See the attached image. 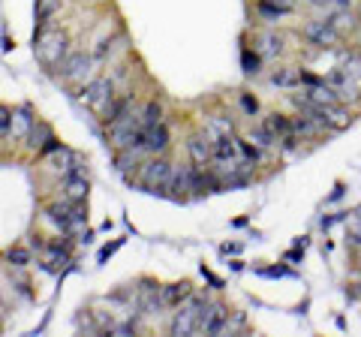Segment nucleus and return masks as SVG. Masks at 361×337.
Returning <instances> with one entry per match:
<instances>
[{
	"label": "nucleus",
	"mask_w": 361,
	"mask_h": 337,
	"mask_svg": "<svg viewBox=\"0 0 361 337\" xmlns=\"http://www.w3.org/2000/svg\"><path fill=\"white\" fill-rule=\"evenodd\" d=\"M304 39L319 49H334L337 42H341V27L331 25L329 18H316V21L304 25Z\"/></svg>",
	"instance_id": "39448f33"
},
{
	"label": "nucleus",
	"mask_w": 361,
	"mask_h": 337,
	"mask_svg": "<svg viewBox=\"0 0 361 337\" xmlns=\"http://www.w3.org/2000/svg\"><path fill=\"white\" fill-rule=\"evenodd\" d=\"M78 99H82L90 111L103 115L109 109V103L115 99V85H111V78H90L82 91H78Z\"/></svg>",
	"instance_id": "20e7f679"
},
{
	"label": "nucleus",
	"mask_w": 361,
	"mask_h": 337,
	"mask_svg": "<svg viewBox=\"0 0 361 337\" xmlns=\"http://www.w3.org/2000/svg\"><path fill=\"white\" fill-rule=\"evenodd\" d=\"M58 148H61V142H58V139H54V136H51L49 142H45V145H42V148H39V151H42V154H51V151H58Z\"/></svg>",
	"instance_id": "72a5a7b5"
},
{
	"label": "nucleus",
	"mask_w": 361,
	"mask_h": 337,
	"mask_svg": "<svg viewBox=\"0 0 361 337\" xmlns=\"http://www.w3.org/2000/svg\"><path fill=\"white\" fill-rule=\"evenodd\" d=\"M9 133H13V111L6 106H0V139L9 136Z\"/></svg>",
	"instance_id": "c756f323"
},
{
	"label": "nucleus",
	"mask_w": 361,
	"mask_h": 337,
	"mask_svg": "<svg viewBox=\"0 0 361 337\" xmlns=\"http://www.w3.org/2000/svg\"><path fill=\"white\" fill-rule=\"evenodd\" d=\"M33 123H37V118H33L30 106H21L18 111H13V133H16V136H27Z\"/></svg>",
	"instance_id": "aec40b11"
},
{
	"label": "nucleus",
	"mask_w": 361,
	"mask_h": 337,
	"mask_svg": "<svg viewBox=\"0 0 361 337\" xmlns=\"http://www.w3.org/2000/svg\"><path fill=\"white\" fill-rule=\"evenodd\" d=\"M139 121H142V127H145V130H148V127H157V123H163V106L157 103V99L145 103V109L139 111Z\"/></svg>",
	"instance_id": "b1692460"
},
{
	"label": "nucleus",
	"mask_w": 361,
	"mask_h": 337,
	"mask_svg": "<svg viewBox=\"0 0 361 337\" xmlns=\"http://www.w3.org/2000/svg\"><path fill=\"white\" fill-rule=\"evenodd\" d=\"M205 310H208V298L190 295L187 305L175 313V319H172V334H178V337L199 334V319L205 317Z\"/></svg>",
	"instance_id": "f03ea898"
},
{
	"label": "nucleus",
	"mask_w": 361,
	"mask_h": 337,
	"mask_svg": "<svg viewBox=\"0 0 361 337\" xmlns=\"http://www.w3.org/2000/svg\"><path fill=\"white\" fill-rule=\"evenodd\" d=\"M247 139H250V142L256 145V148H271V145H277V139L271 136V133L262 127V123H259V127H253V130H250V136H247Z\"/></svg>",
	"instance_id": "393cba45"
},
{
	"label": "nucleus",
	"mask_w": 361,
	"mask_h": 337,
	"mask_svg": "<svg viewBox=\"0 0 361 337\" xmlns=\"http://www.w3.org/2000/svg\"><path fill=\"white\" fill-rule=\"evenodd\" d=\"M187 151H190V160H193L196 166H205L211 160V154H214V139L208 136L205 130L202 133H193L187 142Z\"/></svg>",
	"instance_id": "1a4fd4ad"
},
{
	"label": "nucleus",
	"mask_w": 361,
	"mask_h": 337,
	"mask_svg": "<svg viewBox=\"0 0 361 337\" xmlns=\"http://www.w3.org/2000/svg\"><path fill=\"white\" fill-rule=\"evenodd\" d=\"M94 66V58L85 51H70L66 58L61 61V78L63 82H75V78H85Z\"/></svg>",
	"instance_id": "423d86ee"
},
{
	"label": "nucleus",
	"mask_w": 361,
	"mask_h": 337,
	"mask_svg": "<svg viewBox=\"0 0 361 337\" xmlns=\"http://www.w3.org/2000/svg\"><path fill=\"white\" fill-rule=\"evenodd\" d=\"M226 329H229V307L226 305H208L205 317L199 319V331L202 334H223Z\"/></svg>",
	"instance_id": "0eeeda50"
},
{
	"label": "nucleus",
	"mask_w": 361,
	"mask_h": 337,
	"mask_svg": "<svg viewBox=\"0 0 361 337\" xmlns=\"http://www.w3.org/2000/svg\"><path fill=\"white\" fill-rule=\"evenodd\" d=\"M238 151H241V160H247L250 166L262 160V154H259V148H256V145H253L250 139H247V142H241V139H238Z\"/></svg>",
	"instance_id": "bb28decb"
},
{
	"label": "nucleus",
	"mask_w": 361,
	"mask_h": 337,
	"mask_svg": "<svg viewBox=\"0 0 361 337\" xmlns=\"http://www.w3.org/2000/svg\"><path fill=\"white\" fill-rule=\"evenodd\" d=\"M63 196L66 202H85L87 199V178L82 172H70V175H63Z\"/></svg>",
	"instance_id": "f8f14e48"
},
{
	"label": "nucleus",
	"mask_w": 361,
	"mask_h": 337,
	"mask_svg": "<svg viewBox=\"0 0 361 337\" xmlns=\"http://www.w3.org/2000/svg\"><path fill=\"white\" fill-rule=\"evenodd\" d=\"M271 85H277V87H298L301 85V70H295V66H280V70L271 73Z\"/></svg>",
	"instance_id": "a211bd4d"
},
{
	"label": "nucleus",
	"mask_w": 361,
	"mask_h": 337,
	"mask_svg": "<svg viewBox=\"0 0 361 337\" xmlns=\"http://www.w3.org/2000/svg\"><path fill=\"white\" fill-rule=\"evenodd\" d=\"M33 49H37V58L45 66H61V61L70 54V33L39 27L33 33Z\"/></svg>",
	"instance_id": "f257e3e1"
},
{
	"label": "nucleus",
	"mask_w": 361,
	"mask_h": 337,
	"mask_svg": "<svg viewBox=\"0 0 361 337\" xmlns=\"http://www.w3.org/2000/svg\"><path fill=\"white\" fill-rule=\"evenodd\" d=\"M130 109H133V97H121V99H111L109 103V109L103 111V123L109 127V123H115V121H121V118H127L130 115Z\"/></svg>",
	"instance_id": "dca6fc26"
},
{
	"label": "nucleus",
	"mask_w": 361,
	"mask_h": 337,
	"mask_svg": "<svg viewBox=\"0 0 361 337\" xmlns=\"http://www.w3.org/2000/svg\"><path fill=\"white\" fill-rule=\"evenodd\" d=\"M166 148H169V127H166V123H157V127H148V130H145L142 154L160 157Z\"/></svg>",
	"instance_id": "9d476101"
},
{
	"label": "nucleus",
	"mask_w": 361,
	"mask_h": 337,
	"mask_svg": "<svg viewBox=\"0 0 361 337\" xmlns=\"http://www.w3.org/2000/svg\"><path fill=\"white\" fill-rule=\"evenodd\" d=\"M241 109L247 111V115H256V111H259L256 97H250V94H241Z\"/></svg>",
	"instance_id": "473e14b6"
},
{
	"label": "nucleus",
	"mask_w": 361,
	"mask_h": 337,
	"mask_svg": "<svg viewBox=\"0 0 361 337\" xmlns=\"http://www.w3.org/2000/svg\"><path fill=\"white\" fill-rule=\"evenodd\" d=\"M49 220L58 226L61 232H73V220H70V202L66 205H49Z\"/></svg>",
	"instance_id": "4be33fe9"
},
{
	"label": "nucleus",
	"mask_w": 361,
	"mask_h": 337,
	"mask_svg": "<svg viewBox=\"0 0 361 337\" xmlns=\"http://www.w3.org/2000/svg\"><path fill=\"white\" fill-rule=\"evenodd\" d=\"M0 331H4V322H0Z\"/></svg>",
	"instance_id": "4c0bfd02"
},
{
	"label": "nucleus",
	"mask_w": 361,
	"mask_h": 337,
	"mask_svg": "<svg viewBox=\"0 0 361 337\" xmlns=\"http://www.w3.org/2000/svg\"><path fill=\"white\" fill-rule=\"evenodd\" d=\"M166 190H172V199H187V193L193 190V184H190V168H172V181H169Z\"/></svg>",
	"instance_id": "2eb2a0df"
},
{
	"label": "nucleus",
	"mask_w": 361,
	"mask_h": 337,
	"mask_svg": "<svg viewBox=\"0 0 361 337\" xmlns=\"http://www.w3.org/2000/svg\"><path fill=\"white\" fill-rule=\"evenodd\" d=\"M54 136V133H51V127H49V123H45V121H37V123H33V127H30V133H27V145H30V148H42V145L45 142H49Z\"/></svg>",
	"instance_id": "5701e85b"
},
{
	"label": "nucleus",
	"mask_w": 361,
	"mask_h": 337,
	"mask_svg": "<svg viewBox=\"0 0 361 337\" xmlns=\"http://www.w3.org/2000/svg\"><path fill=\"white\" fill-rule=\"evenodd\" d=\"M265 54H280L283 51V37H265Z\"/></svg>",
	"instance_id": "2f4dec72"
},
{
	"label": "nucleus",
	"mask_w": 361,
	"mask_h": 337,
	"mask_svg": "<svg viewBox=\"0 0 361 337\" xmlns=\"http://www.w3.org/2000/svg\"><path fill=\"white\" fill-rule=\"evenodd\" d=\"M45 259H49V265H51V268H58V265H66V262H70V253L61 250V247H51Z\"/></svg>",
	"instance_id": "c85d7f7f"
},
{
	"label": "nucleus",
	"mask_w": 361,
	"mask_h": 337,
	"mask_svg": "<svg viewBox=\"0 0 361 337\" xmlns=\"http://www.w3.org/2000/svg\"><path fill=\"white\" fill-rule=\"evenodd\" d=\"M172 163L163 160V157H154V160L142 163L139 168V187H145L148 193H163V190L169 187V181H172Z\"/></svg>",
	"instance_id": "7ed1b4c3"
},
{
	"label": "nucleus",
	"mask_w": 361,
	"mask_h": 337,
	"mask_svg": "<svg viewBox=\"0 0 361 337\" xmlns=\"http://www.w3.org/2000/svg\"><path fill=\"white\" fill-rule=\"evenodd\" d=\"M205 133H208L211 139L229 136V133H232V121H229V118H214V121L208 123V127H205Z\"/></svg>",
	"instance_id": "a878e982"
},
{
	"label": "nucleus",
	"mask_w": 361,
	"mask_h": 337,
	"mask_svg": "<svg viewBox=\"0 0 361 337\" xmlns=\"http://www.w3.org/2000/svg\"><path fill=\"white\" fill-rule=\"evenodd\" d=\"M223 253H241V244H223Z\"/></svg>",
	"instance_id": "f704fd0d"
},
{
	"label": "nucleus",
	"mask_w": 361,
	"mask_h": 337,
	"mask_svg": "<svg viewBox=\"0 0 361 337\" xmlns=\"http://www.w3.org/2000/svg\"><path fill=\"white\" fill-rule=\"evenodd\" d=\"M358 18H361V4H358Z\"/></svg>",
	"instance_id": "e433bc0d"
},
{
	"label": "nucleus",
	"mask_w": 361,
	"mask_h": 337,
	"mask_svg": "<svg viewBox=\"0 0 361 337\" xmlns=\"http://www.w3.org/2000/svg\"><path fill=\"white\" fill-rule=\"evenodd\" d=\"M241 66H244L247 75H256V73H259V54L244 51V54H241Z\"/></svg>",
	"instance_id": "cd10ccee"
},
{
	"label": "nucleus",
	"mask_w": 361,
	"mask_h": 337,
	"mask_svg": "<svg viewBox=\"0 0 361 337\" xmlns=\"http://www.w3.org/2000/svg\"><path fill=\"white\" fill-rule=\"evenodd\" d=\"M256 13L262 16L265 21H280V18L292 16V6H283V4H277V0H259Z\"/></svg>",
	"instance_id": "f3484780"
},
{
	"label": "nucleus",
	"mask_w": 361,
	"mask_h": 337,
	"mask_svg": "<svg viewBox=\"0 0 361 337\" xmlns=\"http://www.w3.org/2000/svg\"><path fill=\"white\" fill-rule=\"evenodd\" d=\"M262 127H265L274 139H280V136H286V133L292 130V121H289L286 115H277V111H271V115L262 121Z\"/></svg>",
	"instance_id": "412c9836"
},
{
	"label": "nucleus",
	"mask_w": 361,
	"mask_h": 337,
	"mask_svg": "<svg viewBox=\"0 0 361 337\" xmlns=\"http://www.w3.org/2000/svg\"><path fill=\"white\" fill-rule=\"evenodd\" d=\"M163 292V305L166 307H180V301H187L193 295V286L187 283V280H180V283H169L160 289Z\"/></svg>",
	"instance_id": "ddd939ff"
},
{
	"label": "nucleus",
	"mask_w": 361,
	"mask_h": 337,
	"mask_svg": "<svg viewBox=\"0 0 361 337\" xmlns=\"http://www.w3.org/2000/svg\"><path fill=\"white\" fill-rule=\"evenodd\" d=\"M9 262H13L16 268H25L30 262V250H25V247H16V250H9Z\"/></svg>",
	"instance_id": "7c9ffc66"
},
{
	"label": "nucleus",
	"mask_w": 361,
	"mask_h": 337,
	"mask_svg": "<svg viewBox=\"0 0 361 337\" xmlns=\"http://www.w3.org/2000/svg\"><path fill=\"white\" fill-rule=\"evenodd\" d=\"M58 9H61V0H37V30L39 27H49V21L58 16Z\"/></svg>",
	"instance_id": "6ab92c4d"
},
{
	"label": "nucleus",
	"mask_w": 361,
	"mask_h": 337,
	"mask_svg": "<svg viewBox=\"0 0 361 337\" xmlns=\"http://www.w3.org/2000/svg\"><path fill=\"white\" fill-rule=\"evenodd\" d=\"M322 130H325L322 123L313 121L310 115H304V111L292 121V133H298V139H316V136H322Z\"/></svg>",
	"instance_id": "4468645a"
},
{
	"label": "nucleus",
	"mask_w": 361,
	"mask_h": 337,
	"mask_svg": "<svg viewBox=\"0 0 361 337\" xmlns=\"http://www.w3.org/2000/svg\"><path fill=\"white\" fill-rule=\"evenodd\" d=\"M211 160H217V168L223 166H232V163H238L241 160V151H238V139L232 136H220V139H214V154H211Z\"/></svg>",
	"instance_id": "6e6552de"
},
{
	"label": "nucleus",
	"mask_w": 361,
	"mask_h": 337,
	"mask_svg": "<svg viewBox=\"0 0 361 337\" xmlns=\"http://www.w3.org/2000/svg\"><path fill=\"white\" fill-rule=\"evenodd\" d=\"M277 4H283V6H295V0H277Z\"/></svg>",
	"instance_id": "c9c22d12"
},
{
	"label": "nucleus",
	"mask_w": 361,
	"mask_h": 337,
	"mask_svg": "<svg viewBox=\"0 0 361 337\" xmlns=\"http://www.w3.org/2000/svg\"><path fill=\"white\" fill-rule=\"evenodd\" d=\"M160 289L163 286L151 283V280H145V283H142V289H139V307H142V313H160V307H166Z\"/></svg>",
	"instance_id": "9b49d317"
}]
</instances>
